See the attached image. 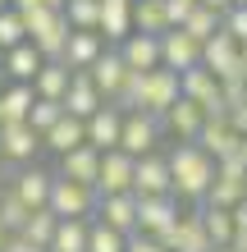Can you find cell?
Returning a JSON list of instances; mask_svg holds the SVG:
<instances>
[{"label": "cell", "instance_id": "1", "mask_svg": "<svg viewBox=\"0 0 247 252\" xmlns=\"http://www.w3.org/2000/svg\"><path fill=\"white\" fill-rule=\"evenodd\" d=\"M165 165H169V197H179V202H197L206 197V188L215 179V160L201 152L197 142H179L174 152L165 156Z\"/></svg>", "mask_w": 247, "mask_h": 252}, {"label": "cell", "instance_id": "2", "mask_svg": "<svg viewBox=\"0 0 247 252\" xmlns=\"http://www.w3.org/2000/svg\"><path fill=\"white\" fill-rule=\"evenodd\" d=\"M23 19V32L27 41L41 51V60H60V51H64V41H69V23H64V14H55V9H27L19 14Z\"/></svg>", "mask_w": 247, "mask_h": 252}, {"label": "cell", "instance_id": "3", "mask_svg": "<svg viewBox=\"0 0 247 252\" xmlns=\"http://www.w3.org/2000/svg\"><path fill=\"white\" fill-rule=\"evenodd\" d=\"M46 211H51L55 220H92V216H96V188L55 179V184H51V197H46Z\"/></svg>", "mask_w": 247, "mask_h": 252}, {"label": "cell", "instance_id": "4", "mask_svg": "<svg viewBox=\"0 0 247 252\" xmlns=\"http://www.w3.org/2000/svg\"><path fill=\"white\" fill-rule=\"evenodd\" d=\"M161 133H165V128H161L156 115L128 110V115H124V128H119V152L133 156V160H142V156L161 152Z\"/></svg>", "mask_w": 247, "mask_h": 252}, {"label": "cell", "instance_id": "5", "mask_svg": "<svg viewBox=\"0 0 247 252\" xmlns=\"http://www.w3.org/2000/svg\"><path fill=\"white\" fill-rule=\"evenodd\" d=\"M156 243H161L165 252H215L211 239H206V229H201V211H197V206H188Z\"/></svg>", "mask_w": 247, "mask_h": 252}, {"label": "cell", "instance_id": "6", "mask_svg": "<svg viewBox=\"0 0 247 252\" xmlns=\"http://www.w3.org/2000/svg\"><path fill=\"white\" fill-rule=\"evenodd\" d=\"M201 69H206L215 83H224V78H247V73H243V60H238V41L224 37V32H215L211 41H201Z\"/></svg>", "mask_w": 247, "mask_h": 252}, {"label": "cell", "instance_id": "7", "mask_svg": "<svg viewBox=\"0 0 247 252\" xmlns=\"http://www.w3.org/2000/svg\"><path fill=\"white\" fill-rule=\"evenodd\" d=\"M179 101V73H169V69H151V73H142V96H137V110L142 115H161Z\"/></svg>", "mask_w": 247, "mask_h": 252}, {"label": "cell", "instance_id": "8", "mask_svg": "<svg viewBox=\"0 0 247 252\" xmlns=\"http://www.w3.org/2000/svg\"><path fill=\"white\" fill-rule=\"evenodd\" d=\"M96 197H114V192H133V156H124L119 147L114 152H101V170H96Z\"/></svg>", "mask_w": 247, "mask_h": 252}, {"label": "cell", "instance_id": "9", "mask_svg": "<svg viewBox=\"0 0 247 252\" xmlns=\"http://www.w3.org/2000/svg\"><path fill=\"white\" fill-rule=\"evenodd\" d=\"M179 96H183V101H192V106H201V115H224L220 83H215L201 64H197V69H188V73H179Z\"/></svg>", "mask_w": 247, "mask_h": 252}, {"label": "cell", "instance_id": "10", "mask_svg": "<svg viewBox=\"0 0 247 252\" xmlns=\"http://www.w3.org/2000/svg\"><path fill=\"white\" fill-rule=\"evenodd\" d=\"M179 216H183V206L169 192L165 197H137V234H147V239H161Z\"/></svg>", "mask_w": 247, "mask_h": 252}, {"label": "cell", "instance_id": "11", "mask_svg": "<svg viewBox=\"0 0 247 252\" xmlns=\"http://www.w3.org/2000/svg\"><path fill=\"white\" fill-rule=\"evenodd\" d=\"M92 220H101L106 229H114V234H137V197L133 192H114V197H96V216Z\"/></svg>", "mask_w": 247, "mask_h": 252}, {"label": "cell", "instance_id": "12", "mask_svg": "<svg viewBox=\"0 0 247 252\" xmlns=\"http://www.w3.org/2000/svg\"><path fill=\"white\" fill-rule=\"evenodd\" d=\"M119 60L128 73H151V69H161V37H147V32H128L119 46Z\"/></svg>", "mask_w": 247, "mask_h": 252}, {"label": "cell", "instance_id": "13", "mask_svg": "<svg viewBox=\"0 0 247 252\" xmlns=\"http://www.w3.org/2000/svg\"><path fill=\"white\" fill-rule=\"evenodd\" d=\"M51 184H55V174H51V170H41V165H23L19 174H14V188H9V192L27 206V211H46Z\"/></svg>", "mask_w": 247, "mask_h": 252}, {"label": "cell", "instance_id": "14", "mask_svg": "<svg viewBox=\"0 0 247 252\" xmlns=\"http://www.w3.org/2000/svg\"><path fill=\"white\" fill-rule=\"evenodd\" d=\"M119 128H124V110H114L106 101V106L82 124V138H87L92 152H114V147H119Z\"/></svg>", "mask_w": 247, "mask_h": 252}, {"label": "cell", "instance_id": "15", "mask_svg": "<svg viewBox=\"0 0 247 252\" xmlns=\"http://www.w3.org/2000/svg\"><path fill=\"white\" fill-rule=\"evenodd\" d=\"M201 64V46L188 32H179V28H169V32L161 37V69L169 73H188V69H197Z\"/></svg>", "mask_w": 247, "mask_h": 252}, {"label": "cell", "instance_id": "16", "mask_svg": "<svg viewBox=\"0 0 247 252\" xmlns=\"http://www.w3.org/2000/svg\"><path fill=\"white\" fill-rule=\"evenodd\" d=\"M169 192V165L161 152L133 160V197H165Z\"/></svg>", "mask_w": 247, "mask_h": 252}, {"label": "cell", "instance_id": "17", "mask_svg": "<svg viewBox=\"0 0 247 252\" xmlns=\"http://www.w3.org/2000/svg\"><path fill=\"white\" fill-rule=\"evenodd\" d=\"M106 106V101H101V92L92 87V78H87V73H74V78H69V92H64V101H60V110L69 115V120H92V115Z\"/></svg>", "mask_w": 247, "mask_h": 252}, {"label": "cell", "instance_id": "18", "mask_svg": "<svg viewBox=\"0 0 247 252\" xmlns=\"http://www.w3.org/2000/svg\"><path fill=\"white\" fill-rule=\"evenodd\" d=\"M197 147L206 152L211 160H224V156H238V133L229 128L224 115H206V124L197 133Z\"/></svg>", "mask_w": 247, "mask_h": 252}, {"label": "cell", "instance_id": "19", "mask_svg": "<svg viewBox=\"0 0 247 252\" xmlns=\"http://www.w3.org/2000/svg\"><path fill=\"white\" fill-rule=\"evenodd\" d=\"M106 51V41H101V32H69L64 51H60V64L69 73H87L96 64V55Z\"/></svg>", "mask_w": 247, "mask_h": 252}, {"label": "cell", "instance_id": "20", "mask_svg": "<svg viewBox=\"0 0 247 252\" xmlns=\"http://www.w3.org/2000/svg\"><path fill=\"white\" fill-rule=\"evenodd\" d=\"M41 152V138L27 124H0V160H14V165H27Z\"/></svg>", "mask_w": 247, "mask_h": 252}, {"label": "cell", "instance_id": "21", "mask_svg": "<svg viewBox=\"0 0 247 252\" xmlns=\"http://www.w3.org/2000/svg\"><path fill=\"white\" fill-rule=\"evenodd\" d=\"M96 170H101V152H92V147H74V152L60 156V170H55V179H69V184H82L92 188L96 184Z\"/></svg>", "mask_w": 247, "mask_h": 252}, {"label": "cell", "instance_id": "22", "mask_svg": "<svg viewBox=\"0 0 247 252\" xmlns=\"http://www.w3.org/2000/svg\"><path fill=\"white\" fill-rule=\"evenodd\" d=\"M124 73H128V69H124V60H119V51L106 46V51L96 55V64L87 69V78H92V87L101 92V101H114V92H119V83H124Z\"/></svg>", "mask_w": 247, "mask_h": 252}, {"label": "cell", "instance_id": "23", "mask_svg": "<svg viewBox=\"0 0 247 252\" xmlns=\"http://www.w3.org/2000/svg\"><path fill=\"white\" fill-rule=\"evenodd\" d=\"M201 124H206V115H201V106H192V101H174V106L161 115V128H169L179 142H197V133H201Z\"/></svg>", "mask_w": 247, "mask_h": 252}, {"label": "cell", "instance_id": "24", "mask_svg": "<svg viewBox=\"0 0 247 252\" xmlns=\"http://www.w3.org/2000/svg\"><path fill=\"white\" fill-rule=\"evenodd\" d=\"M41 51L32 46V41H23V46H14L5 51V60H0V73H9V83H32L37 73H41Z\"/></svg>", "mask_w": 247, "mask_h": 252}, {"label": "cell", "instance_id": "25", "mask_svg": "<svg viewBox=\"0 0 247 252\" xmlns=\"http://www.w3.org/2000/svg\"><path fill=\"white\" fill-rule=\"evenodd\" d=\"M69 78H74V73H69L60 60H46V64H41V73L32 78V96H37V101H64Z\"/></svg>", "mask_w": 247, "mask_h": 252}, {"label": "cell", "instance_id": "26", "mask_svg": "<svg viewBox=\"0 0 247 252\" xmlns=\"http://www.w3.org/2000/svg\"><path fill=\"white\" fill-rule=\"evenodd\" d=\"M82 142H87V138H82V120H69V115H60V120H55V128L41 133V147H46V152H55V156L74 152V147H82Z\"/></svg>", "mask_w": 247, "mask_h": 252}, {"label": "cell", "instance_id": "27", "mask_svg": "<svg viewBox=\"0 0 247 252\" xmlns=\"http://www.w3.org/2000/svg\"><path fill=\"white\" fill-rule=\"evenodd\" d=\"M32 83H9V87H0V115L5 120L0 124H23L27 120V110H32Z\"/></svg>", "mask_w": 247, "mask_h": 252}, {"label": "cell", "instance_id": "28", "mask_svg": "<svg viewBox=\"0 0 247 252\" xmlns=\"http://www.w3.org/2000/svg\"><path fill=\"white\" fill-rule=\"evenodd\" d=\"M128 14H133V32H147V37H165V32H169L161 0H133Z\"/></svg>", "mask_w": 247, "mask_h": 252}, {"label": "cell", "instance_id": "29", "mask_svg": "<svg viewBox=\"0 0 247 252\" xmlns=\"http://www.w3.org/2000/svg\"><path fill=\"white\" fill-rule=\"evenodd\" d=\"M87 225L92 220H60L46 252H87Z\"/></svg>", "mask_w": 247, "mask_h": 252}, {"label": "cell", "instance_id": "30", "mask_svg": "<svg viewBox=\"0 0 247 252\" xmlns=\"http://www.w3.org/2000/svg\"><path fill=\"white\" fill-rule=\"evenodd\" d=\"M201 211V229H206L211 248H229L234 243V216L229 211H215V206H197Z\"/></svg>", "mask_w": 247, "mask_h": 252}, {"label": "cell", "instance_id": "31", "mask_svg": "<svg viewBox=\"0 0 247 252\" xmlns=\"http://www.w3.org/2000/svg\"><path fill=\"white\" fill-rule=\"evenodd\" d=\"M64 23L69 32H96V14H101V0H64Z\"/></svg>", "mask_w": 247, "mask_h": 252}, {"label": "cell", "instance_id": "32", "mask_svg": "<svg viewBox=\"0 0 247 252\" xmlns=\"http://www.w3.org/2000/svg\"><path fill=\"white\" fill-rule=\"evenodd\" d=\"M55 225H60V220H55L51 211H32V216H27V225L19 229V239H27L32 248L46 252V248H51V239H55Z\"/></svg>", "mask_w": 247, "mask_h": 252}, {"label": "cell", "instance_id": "33", "mask_svg": "<svg viewBox=\"0 0 247 252\" xmlns=\"http://www.w3.org/2000/svg\"><path fill=\"white\" fill-rule=\"evenodd\" d=\"M179 32H188V37H192L197 41V46H201V41H211L215 32H220V14H215V9H192V14H188V23L179 28Z\"/></svg>", "mask_w": 247, "mask_h": 252}, {"label": "cell", "instance_id": "34", "mask_svg": "<svg viewBox=\"0 0 247 252\" xmlns=\"http://www.w3.org/2000/svg\"><path fill=\"white\" fill-rule=\"evenodd\" d=\"M27 216H32V211H27L14 192H0V229H5V234H19L27 225Z\"/></svg>", "mask_w": 247, "mask_h": 252}, {"label": "cell", "instance_id": "35", "mask_svg": "<svg viewBox=\"0 0 247 252\" xmlns=\"http://www.w3.org/2000/svg\"><path fill=\"white\" fill-rule=\"evenodd\" d=\"M124 234H114V229H106L101 220H92L87 225V252H124Z\"/></svg>", "mask_w": 247, "mask_h": 252}, {"label": "cell", "instance_id": "36", "mask_svg": "<svg viewBox=\"0 0 247 252\" xmlns=\"http://www.w3.org/2000/svg\"><path fill=\"white\" fill-rule=\"evenodd\" d=\"M60 115H64V110H60V101H32V110H27V120H23V124L41 138L46 128H55V120H60Z\"/></svg>", "mask_w": 247, "mask_h": 252}, {"label": "cell", "instance_id": "37", "mask_svg": "<svg viewBox=\"0 0 247 252\" xmlns=\"http://www.w3.org/2000/svg\"><path fill=\"white\" fill-rule=\"evenodd\" d=\"M23 41H27L23 19H19L14 9H5V14H0V55H5V51H14V46H23Z\"/></svg>", "mask_w": 247, "mask_h": 252}, {"label": "cell", "instance_id": "38", "mask_svg": "<svg viewBox=\"0 0 247 252\" xmlns=\"http://www.w3.org/2000/svg\"><path fill=\"white\" fill-rule=\"evenodd\" d=\"M220 32L234 37L238 46H243V41H247V5H229V9L220 14Z\"/></svg>", "mask_w": 247, "mask_h": 252}, {"label": "cell", "instance_id": "39", "mask_svg": "<svg viewBox=\"0 0 247 252\" xmlns=\"http://www.w3.org/2000/svg\"><path fill=\"white\" fill-rule=\"evenodd\" d=\"M220 101H224V115L234 106H247V78H224L220 83Z\"/></svg>", "mask_w": 247, "mask_h": 252}, {"label": "cell", "instance_id": "40", "mask_svg": "<svg viewBox=\"0 0 247 252\" xmlns=\"http://www.w3.org/2000/svg\"><path fill=\"white\" fill-rule=\"evenodd\" d=\"M215 179H229V184L247 188V165H243L238 156H224V160H215Z\"/></svg>", "mask_w": 247, "mask_h": 252}, {"label": "cell", "instance_id": "41", "mask_svg": "<svg viewBox=\"0 0 247 252\" xmlns=\"http://www.w3.org/2000/svg\"><path fill=\"white\" fill-rule=\"evenodd\" d=\"M161 5H165V23H169V28H183L188 14L197 9V0H161Z\"/></svg>", "mask_w": 247, "mask_h": 252}, {"label": "cell", "instance_id": "42", "mask_svg": "<svg viewBox=\"0 0 247 252\" xmlns=\"http://www.w3.org/2000/svg\"><path fill=\"white\" fill-rule=\"evenodd\" d=\"M124 252H165L156 239H147V234H128V243H124Z\"/></svg>", "mask_w": 247, "mask_h": 252}, {"label": "cell", "instance_id": "43", "mask_svg": "<svg viewBox=\"0 0 247 252\" xmlns=\"http://www.w3.org/2000/svg\"><path fill=\"white\" fill-rule=\"evenodd\" d=\"M224 120H229V128H234L238 138H247V106H234V110L224 115Z\"/></svg>", "mask_w": 247, "mask_h": 252}, {"label": "cell", "instance_id": "44", "mask_svg": "<svg viewBox=\"0 0 247 252\" xmlns=\"http://www.w3.org/2000/svg\"><path fill=\"white\" fill-rule=\"evenodd\" d=\"M0 252H41V248H32L27 239H19V234H9V239H5V248H0Z\"/></svg>", "mask_w": 247, "mask_h": 252}, {"label": "cell", "instance_id": "45", "mask_svg": "<svg viewBox=\"0 0 247 252\" xmlns=\"http://www.w3.org/2000/svg\"><path fill=\"white\" fill-rule=\"evenodd\" d=\"M229 216H234V229H247V197H243V202H238Z\"/></svg>", "mask_w": 247, "mask_h": 252}, {"label": "cell", "instance_id": "46", "mask_svg": "<svg viewBox=\"0 0 247 252\" xmlns=\"http://www.w3.org/2000/svg\"><path fill=\"white\" fill-rule=\"evenodd\" d=\"M37 5H41V0H9L14 14H27V9H37Z\"/></svg>", "mask_w": 247, "mask_h": 252}, {"label": "cell", "instance_id": "47", "mask_svg": "<svg viewBox=\"0 0 247 252\" xmlns=\"http://www.w3.org/2000/svg\"><path fill=\"white\" fill-rule=\"evenodd\" d=\"M234 252H247V229H234V243H229Z\"/></svg>", "mask_w": 247, "mask_h": 252}, {"label": "cell", "instance_id": "48", "mask_svg": "<svg viewBox=\"0 0 247 252\" xmlns=\"http://www.w3.org/2000/svg\"><path fill=\"white\" fill-rule=\"evenodd\" d=\"M197 5H201V9H215V14H224V9H229V0H197Z\"/></svg>", "mask_w": 247, "mask_h": 252}, {"label": "cell", "instance_id": "49", "mask_svg": "<svg viewBox=\"0 0 247 252\" xmlns=\"http://www.w3.org/2000/svg\"><path fill=\"white\" fill-rule=\"evenodd\" d=\"M41 9H55V14H60V9H64V0H41Z\"/></svg>", "mask_w": 247, "mask_h": 252}, {"label": "cell", "instance_id": "50", "mask_svg": "<svg viewBox=\"0 0 247 252\" xmlns=\"http://www.w3.org/2000/svg\"><path fill=\"white\" fill-rule=\"evenodd\" d=\"M238 160L247 165V138H238Z\"/></svg>", "mask_w": 247, "mask_h": 252}, {"label": "cell", "instance_id": "51", "mask_svg": "<svg viewBox=\"0 0 247 252\" xmlns=\"http://www.w3.org/2000/svg\"><path fill=\"white\" fill-rule=\"evenodd\" d=\"M238 60H243V73H247V41H243V46H238Z\"/></svg>", "mask_w": 247, "mask_h": 252}, {"label": "cell", "instance_id": "52", "mask_svg": "<svg viewBox=\"0 0 247 252\" xmlns=\"http://www.w3.org/2000/svg\"><path fill=\"white\" fill-rule=\"evenodd\" d=\"M106 5H133V0H106Z\"/></svg>", "mask_w": 247, "mask_h": 252}, {"label": "cell", "instance_id": "53", "mask_svg": "<svg viewBox=\"0 0 247 252\" xmlns=\"http://www.w3.org/2000/svg\"><path fill=\"white\" fill-rule=\"evenodd\" d=\"M5 239H9V234H5V229H0V248H5Z\"/></svg>", "mask_w": 247, "mask_h": 252}, {"label": "cell", "instance_id": "54", "mask_svg": "<svg viewBox=\"0 0 247 252\" xmlns=\"http://www.w3.org/2000/svg\"><path fill=\"white\" fill-rule=\"evenodd\" d=\"M5 9H9V0H0V14H5Z\"/></svg>", "mask_w": 247, "mask_h": 252}, {"label": "cell", "instance_id": "55", "mask_svg": "<svg viewBox=\"0 0 247 252\" xmlns=\"http://www.w3.org/2000/svg\"><path fill=\"white\" fill-rule=\"evenodd\" d=\"M229 5H247V0H229Z\"/></svg>", "mask_w": 247, "mask_h": 252}, {"label": "cell", "instance_id": "56", "mask_svg": "<svg viewBox=\"0 0 247 252\" xmlns=\"http://www.w3.org/2000/svg\"><path fill=\"white\" fill-rule=\"evenodd\" d=\"M215 252H234V248H215Z\"/></svg>", "mask_w": 247, "mask_h": 252}, {"label": "cell", "instance_id": "57", "mask_svg": "<svg viewBox=\"0 0 247 252\" xmlns=\"http://www.w3.org/2000/svg\"><path fill=\"white\" fill-rule=\"evenodd\" d=\"M0 60H5V55H0Z\"/></svg>", "mask_w": 247, "mask_h": 252}, {"label": "cell", "instance_id": "58", "mask_svg": "<svg viewBox=\"0 0 247 252\" xmlns=\"http://www.w3.org/2000/svg\"><path fill=\"white\" fill-rule=\"evenodd\" d=\"M0 120H5V115H0Z\"/></svg>", "mask_w": 247, "mask_h": 252}]
</instances>
